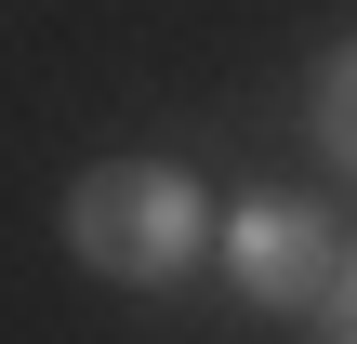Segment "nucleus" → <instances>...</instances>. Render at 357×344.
I'll return each mask as SVG.
<instances>
[{
	"instance_id": "1",
	"label": "nucleus",
	"mask_w": 357,
	"mask_h": 344,
	"mask_svg": "<svg viewBox=\"0 0 357 344\" xmlns=\"http://www.w3.org/2000/svg\"><path fill=\"white\" fill-rule=\"evenodd\" d=\"M66 252L93 278H119V292H159V278H185L212 252V199L172 159H106V172L66 186Z\"/></svg>"
},
{
	"instance_id": "2",
	"label": "nucleus",
	"mask_w": 357,
	"mask_h": 344,
	"mask_svg": "<svg viewBox=\"0 0 357 344\" xmlns=\"http://www.w3.org/2000/svg\"><path fill=\"white\" fill-rule=\"evenodd\" d=\"M331 265H344V239H331L318 199H238V212H225V278H238L252 305L305 318V305L331 292Z\"/></svg>"
},
{
	"instance_id": "3",
	"label": "nucleus",
	"mask_w": 357,
	"mask_h": 344,
	"mask_svg": "<svg viewBox=\"0 0 357 344\" xmlns=\"http://www.w3.org/2000/svg\"><path fill=\"white\" fill-rule=\"evenodd\" d=\"M318 146H331V159L357 172V40L331 53V66H318Z\"/></svg>"
},
{
	"instance_id": "4",
	"label": "nucleus",
	"mask_w": 357,
	"mask_h": 344,
	"mask_svg": "<svg viewBox=\"0 0 357 344\" xmlns=\"http://www.w3.org/2000/svg\"><path fill=\"white\" fill-rule=\"evenodd\" d=\"M318 318H331V331H357V252L331 265V292H318Z\"/></svg>"
},
{
	"instance_id": "5",
	"label": "nucleus",
	"mask_w": 357,
	"mask_h": 344,
	"mask_svg": "<svg viewBox=\"0 0 357 344\" xmlns=\"http://www.w3.org/2000/svg\"><path fill=\"white\" fill-rule=\"evenodd\" d=\"M331 344H357V331H331Z\"/></svg>"
}]
</instances>
